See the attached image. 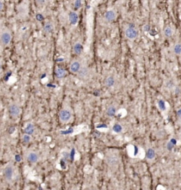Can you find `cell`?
<instances>
[{"label":"cell","mask_w":181,"mask_h":190,"mask_svg":"<svg viewBox=\"0 0 181 190\" xmlns=\"http://www.w3.org/2000/svg\"><path fill=\"white\" fill-rule=\"evenodd\" d=\"M12 40V35L7 28H3L0 32V43L2 46L6 47L10 44Z\"/></svg>","instance_id":"cell-1"},{"label":"cell","mask_w":181,"mask_h":190,"mask_svg":"<svg viewBox=\"0 0 181 190\" xmlns=\"http://www.w3.org/2000/svg\"><path fill=\"white\" fill-rule=\"evenodd\" d=\"M72 110L69 107H65L59 112V119L62 123H68L72 119Z\"/></svg>","instance_id":"cell-2"},{"label":"cell","mask_w":181,"mask_h":190,"mask_svg":"<svg viewBox=\"0 0 181 190\" xmlns=\"http://www.w3.org/2000/svg\"><path fill=\"white\" fill-rule=\"evenodd\" d=\"M125 35L129 41H134L138 38L139 32L134 25L129 24L125 30Z\"/></svg>","instance_id":"cell-3"},{"label":"cell","mask_w":181,"mask_h":190,"mask_svg":"<svg viewBox=\"0 0 181 190\" xmlns=\"http://www.w3.org/2000/svg\"><path fill=\"white\" fill-rule=\"evenodd\" d=\"M105 161L110 167H115L118 166L120 162L119 156L115 153H109L105 157Z\"/></svg>","instance_id":"cell-4"},{"label":"cell","mask_w":181,"mask_h":190,"mask_svg":"<svg viewBox=\"0 0 181 190\" xmlns=\"http://www.w3.org/2000/svg\"><path fill=\"white\" fill-rule=\"evenodd\" d=\"M8 111H9V115L13 118H17L21 115V109L19 105L17 103H11L8 106Z\"/></svg>","instance_id":"cell-5"},{"label":"cell","mask_w":181,"mask_h":190,"mask_svg":"<svg viewBox=\"0 0 181 190\" xmlns=\"http://www.w3.org/2000/svg\"><path fill=\"white\" fill-rule=\"evenodd\" d=\"M28 3L23 1L17 6V17L20 19H25L28 17Z\"/></svg>","instance_id":"cell-6"},{"label":"cell","mask_w":181,"mask_h":190,"mask_svg":"<svg viewBox=\"0 0 181 190\" xmlns=\"http://www.w3.org/2000/svg\"><path fill=\"white\" fill-rule=\"evenodd\" d=\"M14 173V167L12 162H9L4 169V177L7 182H10L12 180Z\"/></svg>","instance_id":"cell-7"},{"label":"cell","mask_w":181,"mask_h":190,"mask_svg":"<svg viewBox=\"0 0 181 190\" xmlns=\"http://www.w3.org/2000/svg\"><path fill=\"white\" fill-rule=\"evenodd\" d=\"M117 16L118 14L114 9H109L104 14V19L108 23H111L117 19Z\"/></svg>","instance_id":"cell-8"},{"label":"cell","mask_w":181,"mask_h":190,"mask_svg":"<svg viewBox=\"0 0 181 190\" xmlns=\"http://www.w3.org/2000/svg\"><path fill=\"white\" fill-rule=\"evenodd\" d=\"M78 76L81 79H86L88 78L89 75V69L88 68L87 66L81 65V68L77 73Z\"/></svg>","instance_id":"cell-9"},{"label":"cell","mask_w":181,"mask_h":190,"mask_svg":"<svg viewBox=\"0 0 181 190\" xmlns=\"http://www.w3.org/2000/svg\"><path fill=\"white\" fill-rule=\"evenodd\" d=\"M81 67V64L80 62V61L77 60H74L73 62H72V63L70 65V70L72 73L73 74H77L79 71L80 68Z\"/></svg>","instance_id":"cell-10"},{"label":"cell","mask_w":181,"mask_h":190,"mask_svg":"<svg viewBox=\"0 0 181 190\" xmlns=\"http://www.w3.org/2000/svg\"><path fill=\"white\" fill-rule=\"evenodd\" d=\"M69 22L71 25H76L78 23V20H79V17H78V14L76 12H70L68 16Z\"/></svg>","instance_id":"cell-11"},{"label":"cell","mask_w":181,"mask_h":190,"mask_svg":"<svg viewBox=\"0 0 181 190\" xmlns=\"http://www.w3.org/2000/svg\"><path fill=\"white\" fill-rule=\"evenodd\" d=\"M26 158L28 160V162H30V163H36L39 160V156L38 154L36 152H33V151H30L28 152L26 155Z\"/></svg>","instance_id":"cell-12"},{"label":"cell","mask_w":181,"mask_h":190,"mask_svg":"<svg viewBox=\"0 0 181 190\" xmlns=\"http://www.w3.org/2000/svg\"><path fill=\"white\" fill-rule=\"evenodd\" d=\"M83 45L81 41H76L73 45V52L76 55H80L83 52Z\"/></svg>","instance_id":"cell-13"},{"label":"cell","mask_w":181,"mask_h":190,"mask_svg":"<svg viewBox=\"0 0 181 190\" xmlns=\"http://www.w3.org/2000/svg\"><path fill=\"white\" fill-rule=\"evenodd\" d=\"M173 28L171 25H166L164 29H163V35H164L166 38H171V37L173 36Z\"/></svg>","instance_id":"cell-14"},{"label":"cell","mask_w":181,"mask_h":190,"mask_svg":"<svg viewBox=\"0 0 181 190\" xmlns=\"http://www.w3.org/2000/svg\"><path fill=\"white\" fill-rule=\"evenodd\" d=\"M43 30L45 33H46V34H50V33H52L54 30L53 24H52V23H51V22H47V23H45L44 25H43Z\"/></svg>","instance_id":"cell-15"},{"label":"cell","mask_w":181,"mask_h":190,"mask_svg":"<svg viewBox=\"0 0 181 190\" xmlns=\"http://www.w3.org/2000/svg\"><path fill=\"white\" fill-rule=\"evenodd\" d=\"M67 72L65 69L62 67H57L55 69V75L58 78H62L66 76Z\"/></svg>","instance_id":"cell-16"},{"label":"cell","mask_w":181,"mask_h":190,"mask_svg":"<svg viewBox=\"0 0 181 190\" xmlns=\"http://www.w3.org/2000/svg\"><path fill=\"white\" fill-rule=\"evenodd\" d=\"M115 83V77L113 76H108V77H106L105 80V85L108 88H111V87L114 86Z\"/></svg>","instance_id":"cell-17"},{"label":"cell","mask_w":181,"mask_h":190,"mask_svg":"<svg viewBox=\"0 0 181 190\" xmlns=\"http://www.w3.org/2000/svg\"><path fill=\"white\" fill-rule=\"evenodd\" d=\"M116 112H117L116 107H115V105H111L109 106V107H108V109H107L106 114L108 117H113V116L115 115Z\"/></svg>","instance_id":"cell-18"},{"label":"cell","mask_w":181,"mask_h":190,"mask_svg":"<svg viewBox=\"0 0 181 190\" xmlns=\"http://www.w3.org/2000/svg\"><path fill=\"white\" fill-rule=\"evenodd\" d=\"M24 131L25 134H28V135L33 134V133H34V131H35L34 125L31 123L27 124L26 127H25V128L24 129Z\"/></svg>","instance_id":"cell-19"},{"label":"cell","mask_w":181,"mask_h":190,"mask_svg":"<svg viewBox=\"0 0 181 190\" xmlns=\"http://www.w3.org/2000/svg\"><path fill=\"white\" fill-rule=\"evenodd\" d=\"M173 52L175 54V55L180 56L181 55V43H177L174 45L173 47Z\"/></svg>","instance_id":"cell-20"},{"label":"cell","mask_w":181,"mask_h":190,"mask_svg":"<svg viewBox=\"0 0 181 190\" xmlns=\"http://www.w3.org/2000/svg\"><path fill=\"white\" fill-rule=\"evenodd\" d=\"M155 157H156V152H155L154 150L153 149H151V148L148 149L147 151V158L148 159V160H151L154 159Z\"/></svg>","instance_id":"cell-21"},{"label":"cell","mask_w":181,"mask_h":190,"mask_svg":"<svg viewBox=\"0 0 181 190\" xmlns=\"http://www.w3.org/2000/svg\"><path fill=\"white\" fill-rule=\"evenodd\" d=\"M158 107L159 108L160 110L161 111H165L166 109V103L163 100H159L158 101Z\"/></svg>","instance_id":"cell-22"},{"label":"cell","mask_w":181,"mask_h":190,"mask_svg":"<svg viewBox=\"0 0 181 190\" xmlns=\"http://www.w3.org/2000/svg\"><path fill=\"white\" fill-rule=\"evenodd\" d=\"M82 5V0H75L74 3V8L75 11H77L81 8Z\"/></svg>","instance_id":"cell-23"},{"label":"cell","mask_w":181,"mask_h":190,"mask_svg":"<svg viewBox=\"0 0 181 190\" xmlns=\"http://www.w3.org/2000/svg\"><path fill=\"white\" fill-rule=\"evenodd\" d=\"M113 129L115 132L120 133L123 131V127H122L121 125H119V124H116V125H115L114 126H113Z\"/></svg>","instance_id":"cell-24"},{"label":"cell","mask_w":181,"mask_h":190,"mask_svg":"<svg viewBox=\"0 0 181 190\" xmlns=\"http://www.w3.org/2000/svg\"><path fill=\"white\" fill-rule=\"evenodd\" d=\"M166 86L169 89H171V88H173V87L175 86L173 81H172V80H169V81L166 83Z\"/></svg>","instance_id":"cell-25"},{"label":"cell","mask_w":181,"mask_h":190,"mask_svg":"<svg viewBox=\"0 0 181 190\" xmlns=\"http://www.w3.org/2000/svg\"><path fill=\"white\" fill-rule=\"evenodd\" d=\"M22 140H23V142L29 143L30 141V135H28V134H25L23 136Z\"/></svg>","instance_id":"cell-26"},{"label":"cell","mask_w":181,"mask_h":190,"mask_svg":"<svg viewBox=\"0 0 181 190\" xmlns=\"http://www.w3.org/2000/svg\"><path fill=\"white\" fill-rule=\"evenodd\" d=\"M46 0H36V3L38 4L40 6H43L45 4Z\"/></svg>","instance_id":"cell-27"},{"label":"cell","mask_w":181,"mask_h":190,"mask_svg":"<svg viewBox=\"0 0 181 190\" xmlns=\"http://www.w3.org/2000/svg\"><path fill=\"white\" fill-rule=\"evenodd\" d=\"M36 19L39 21H41L43 20V16L41 14H36Z\"/></svg>","instance_id":"cell-28"},{"label":"cell","mask_w":181,"mask_h":190,"mask_svg":"<svg viewBox=\"0 0 181 190\" xmlns=\"http://www.w3.org/2000/svg\"><path fill=\"white\" fill-rule=\"evenodd\" d=\"M4 1H3V0H0V12L4 9Z\"/></svg>","instance_id":"cell-29"},{"label":"cell","mask_w":181,"mask_h":190,"mask_svg":"<svg viewBox=\"0 0 181 190\" xmlns=\"http://www.w3.org/2000/svg\"><path fill=\"white\" fill-rule=\"evenodd\" d=\"M177 116L179 119H181V107L180 109H178L177 111Z\"/></svg>","instance_id":"cell-30"},{"label":"cell","mask_w":181,"mask_h":190,"mask_svg":"<svg viewBox=\"0 0 181 190\" xmlns=\"http://www.w3.org/2000/svg\"><path fill=\"white\" fill-rule=\"evenodd\" d=\"M1 62H0V72H1Z\"/></svg>","instance_id":"cell-31"}]
</instances>
